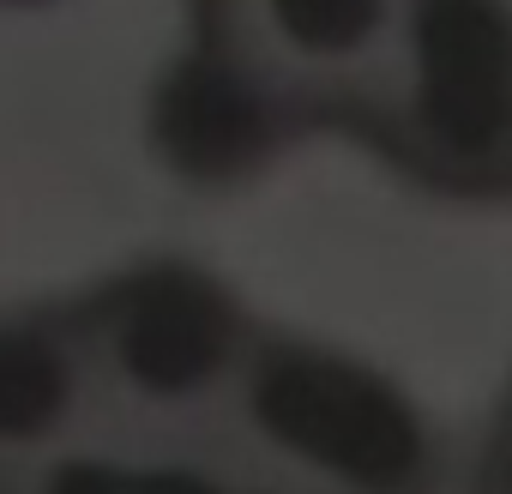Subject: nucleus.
<instances>
[{
	"label": "nucleus",
	"mask_w": 512,
	"mask_h": 494,
	"mask_svg": "<svg viewBox=\"0 0 512 494\" xmlns=\"http://www.w3.org/2000/svg\"><path fill=\"white\" fill-rule=\"evenodd\" d=\"M235 494H410L434 452L422 416L362 362L260 332L223 416L187 440Z\"/></svg>",
	"instance_id": "1"
},
{
	"label": "nucleus",
	"mask_w": 512,
	"mask_h": 494,
	"mask_svg": "<svg viewBox=\"0 0 512 494\" xmlns=\"http://www.w3.org/2000/svg\"><path fill=\"white\" fill-rule=\"evenodd\" d=\"M103 422L151 440H199L235 398L260 320L187 260H151L73 302Z\"/></svg>",
	"instance_id": "2"
},
{
	"label": "nucleus",
	"mask_w": 512,
	"mask_h": 494,
	"mask_svg": "<svg viewBox=\"0 0 512 494\" xmlns=\"http://www.w3.org/2000/svg\"><path fill=\"white\" fill-rule=\"evenodd\" d=\"M229 79L290 115L380 127L398 97L422 0H205Z\"/></svg>",
	"instance_id": "3"
},
{
	"label": "nucleus",
	"mask_w": 512,
	"mask_h": 494,
	"mask_svg": "<svg viewBox=\"0 0 512 494\" xmlns=\"http://www.w3.org/2000/svg\"><path fill=\"white\" fill-rule=\"evenodd\" d=\"M374 133L446 187H512V13L500 0H422Z\"/></svg>",
	"instance_id": "4"
},
{
	"label": "nucleus",
	"mask_w": 512,
	"mask_h": 494,
	"mask_svg": "<svg viewBox=\"0 0 512 494\" xmlns=\"http://www.w3.org/2000/svg\"><path fill=\"white\" fill-rule=\"evenodd\" d=\"M103 428L97 374L73 308L0 320V482Z\"/></svg>",
	"instance_id": "5"
},
{
	"label": "nucleus",
	"mask_w": 512,
	"mask_h": 494,
	"mask_svg": "<svg viewBox=\"0 0 512 494\" xmlns=\"http://www.w3.org/2000/svg\"><path fill=\"white\" fill-rule=\"evenodd\" d=\"M13 494H235V482L199 452L127 428H91L85 440L61 446L19 482Z\"/></svg>",
	"instance_id": "6"
},
{
	"label": "nucleus",
	"mask_w": 512,
	"mask_h": 494,
	"mask_svg": "<svg viewBox=\"0 0 512 494\" xmlns=\"http://www.w3.org/2000/svg\"><path fill=\"white\" fill-rule=\"evenodd\" d=\"M488 494H512V410H506V422H500V440H494V452H488Z\"/></svg>",
	"instance_id": "7"
}]
</instances>
